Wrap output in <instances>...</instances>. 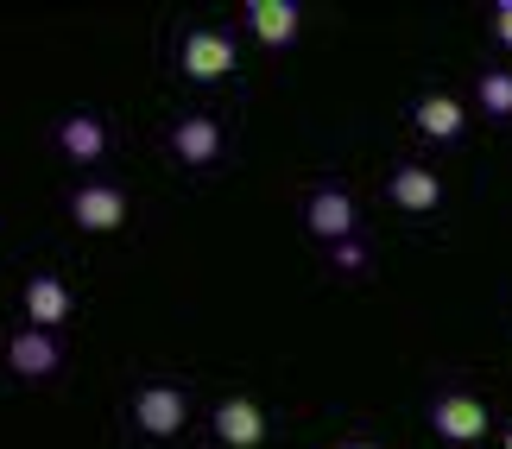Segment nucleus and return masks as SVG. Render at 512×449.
Returning a JSON list of instances; mask_svg holds the SVG:
<instances>
[{
  "label": "nucleus",
  "instance_id": "obj_1",
  "mask_svg": "<svg viewBox=\"0 0 512 449\" xmlns=\"http://www.w3.org/2000/svg\"><path fill=\"white\" fill-rule=\"evenodd\" d=\"M190 418V399L177 393V386H146L140 399H133V424H140L146 437H177Z\"/></svg>",
  "mask_w": 512,
  "mask_h": 449
},
{
  "label": "nucleus",
  "instance_id": "obj_2",
  "mask_svg": "<svg viewBox=\"0 0 512 449\" xmlns=\"http://www.w3.org/2000/svg\"><path fill=\"white\" fill-rule=\"evenodd\" d=\"M177 70H184L190 83H215V76H228L234 70V38H222V32H190Z\"/></svg>",
  "mask_w": 512,
  "mask_h": 449
},
{
  "label": "nucleus",
  "instance_id": "obj_3",
  "mask_svg": "<svg viewBox=\"0 0 512 449\" xmlns=\"http://www.w3.org/2000/svg\"><path fill=\"white\" fill-rule=\"evenodd\" d=\"M430 424H437V437H449V443H475V437H487V405L468 399V393H443L430 405Z\"/></svg>",
  "mask_w": 512,
  "mask_h": 449
},
{
  "label": "nucleus",
  "instance_id": "obj_4",
  "mask_svg": "<svg viewBox=\"0 0 512 449\" xmlns=\"http://www.w3.org/2000/svg\"><path fill=\"white\" fill-rule=\"evenodd\" d=\"M70 216H76V228H89V234H108V228H121L127 222V197L114 184H83L70 197Z\"/></svg>",
  "mask_w": 512,
  "mask_h": 449
},
{
  "label": "nucleus",
  "instance_id": "obj_5",
  "mask_svg": "<svg viewBox=\"0 0 512 449\" xmlns=\"http://www.w3.org/2000/svg\"><path fill=\"white\" fill-rule=\"evenodd\" d=\"M7 361H13V374H26V380H45V374H57V336L51 329H19V336L7 342Z\"/></svg>",
  "mask_w": 512,
  "mask_h": 449
},
{
  "label": "nucleus",
  "instance_id": "obj_6",
  "mask_svg": "<svg viewBox=\"0 0 512 449\" xmlns=\"http://www.w3.org/2000/svg\"><path fill=\"white\" fill-rule=\"evenodd\" d=\"M215 437H222L228 449H253L266 437L260 405H253V399H222V405H215Z\"/></svg>",
  "mask_w": 512,
  "mask_h": 449
},
{
  "label": "nucleus",
  "instance_id": "obj_7",
  "mask_svg": "<svg viewBox=\"0 0 512 449\" xmlns=\"http://www.w3.org/2000/svg\"><path fill=\"white\" fill-rule=\"evenodd\" d=\"M70 317V285L57 279V272H38L26 285V329H51Z\"/></svg>",
  "mask_w": 512,
  "mask_h": 449
},
{
  "label": "nucleus",
  "instance_id": "obj_8",
  "mask_svg": "<svg viewBox=\"0 0 512 449\" xmlns=\"http://www.w3.org/2000/svg\"><path fill=\"white\" fill-rule=\"evenodd\" d=\"M171 152L184 165H209L215 152H222V127H215L209 114H184V121L171 127Z\"/></svg>",
  "mask_w": 512,
  "mask_h": 449
},
{
  "label": "nucleus",
  "instance_id": "obj_9",
  "mask_svg": "<svg viewBox=\"0 0 512 449\" xmlns=\"http://www.w3.org/2000/svg\"><path fill=\"white\" fill-rule=\"evenodd\" d=\"M392 203L411 209V216H430V209L443 203L437 171H424V165H399V171H392Z\"/></svg>",
  "mask_w": 512,
  "mask_h": 449
},
{
  "label": "nucleus",
  "instance_id": "obj_10",
  "mask_svg": "<svg viewBox=\"0 0 512 449\" xmlns=\"http://www.w3.org/2000/svg\"><path fill=\"white\" fill-rule=\"evenodd\" d=\"M310 234H323V241H348L354 234V203H348V190H317V197H310Z\"/></svg>",
  "mask_w": 512,
  "mask_h": 449
},
{
  "label": "nucleus",
  "instance_id": "obj_11",
  "mask_svg": "<svg viewBox=\"0 0 512 449\" xmlns=\"http://www.w3.org/2000/svg\"><path fill=\"white\" fill-rule=\"evenodd\" d=\"M57 146H64L76 165H95V159L108 152V127L95 121V114H70V121L57 127Z\"/></svg>",
  "mask_w": 512,
  "mask_h": 449
},
{
  "label": "nucleus",
  "instance_id": "obj_12",
  "mask_svg": "<svg viewBox=\"0 0 512 449\" xmlns=\"http://www.w3.org/2000/svg\"><path fill=\"white\" fill-rule=\"evenodd\" d=\"M247 19H253V32H260V45H291V38H298V7H291V0H253Z\"/></svg>",
  "mask_w": 512,
  "mask_h": 449
},
{
  "label": "nucleus",
  "instance_id": "obj_13",
  "mask_svg": "<svg viewBox=\"0 0 512 449\" xmlns=\"http://www.w3.org/2000/svg\"><path fill=\"white\" fill-rule=\"evenodd\" d=\"M418 133H430V140H456V133H462V102H449V95H424V102H418Z\"/></svg>",
  "mask_w": 512,
  "mask_h": 449
},
{
  "label": "nucleus",
  "instance_id": "obj_14",
  "mask_svg": "<svg viewBox=\"0 0 512 449\" xmlns=\"http://www.w3.org/2000/svg\"><path fill=\"white\" fill-rule=\"evenodd\" d=\"M481 108L494 121H512V70H481Z\"/></svg>",
  "mask_w": 512,
  "mask_h": 449
},
{
  "label": "nucleus",
  "instance_id": "obj_15",
  "mask_svg": "<svg viewBox=\"0 0 512 449\" xmlns=\"http://www.w3.org/2000/svg\"><path fill=\"white\" fill-rule=\"evenodd\" d=\"M494 38H500V45H512V0H500V7H494Z\"/></svg>",
  "mask_w": 512,
  "mask_h": 449
},
{
  "label": "nucleus",
  "instance_id": "obj_16",
  "mask_svg": "<svg viewBox=\"0 0 512 449\" xmlns=\"http://www.w3.org/2000/svg\"><path fill=\"white\" fill-rule=\"evenodd\" d=\"M348 449H373V443H348Z\"/></svg>",
  "mask_w": 512,
  "mask_h": 449
},
{
  "label": "nucleus",
  "instance_id": "obj_17",
  "mask_svg": "<svg viewBox=\"0 0 512 449\" xmlns=\"http://www.w3.org/2000/svg\"><path fill=\"white\" fill-rule=\"evenodd\" d=\"M506 449H512V431H506Z\"/></svg>",
  "mask_w": 512,
  "mask_h": 449
}]
</instances>
